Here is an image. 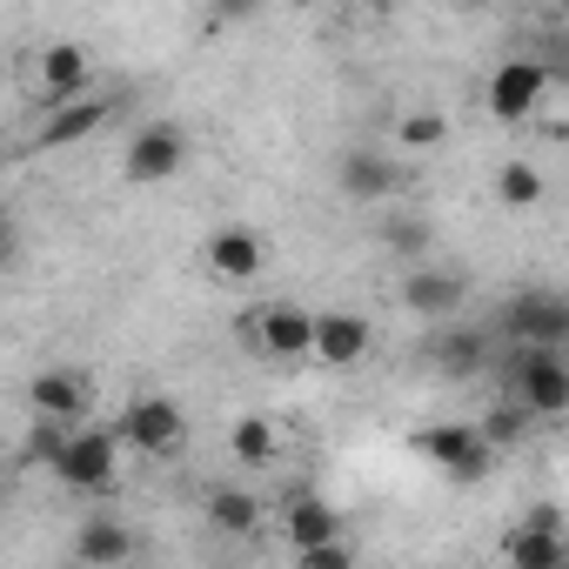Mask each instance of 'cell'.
<instances>
[{"label": "cell", "mask_w": 569, "mask_h": 569, "mask_svg": "<svg viewBox=\"0 0 569 569\" xmlns=\"http://www.w3.org/2000/svg\"><path fill=\"white\" fill-rule=\"evenodd\" d=\"M121 429H74L68 436V449H61V462H54V482L61 489H74V496H108L114 489V476H121Z\"/></svg>", "instance_id": "obj_1"}, {"label": "cell", "mask_w": 569, "mask_h": 569, "mask_svg": "<svg viewBox=\"0 0 569 569\" xmlns=\"http://www.w3.org/2000/svg\"><path fill=\"white\" fill-rule=\"evenodd\" d=\"M509 396H516L536 422L569 416V356H562V349H516V356H509Z\"/></svg>", "instance_id": "obj_2"}, {"label": "cell", "mask_w": 569, "mask_h": 569, "mask_svg": "<svg viewBox=\"0 0 569 569\" xmlns=\"http://www.w3.org/2000/svg\"><path fill=\"white\" fill-rule=\"evenodd\" d=\"M416 449H422L449 482H482V476L496 469V442H489L482 422H429V429L416 436Z\"/></svg>", "instance_id": "obj_3"}, {"label": "cell", "mask_w": 569, "mask_h": 569, "mask_svg": "<svg viewBox=\"0 0 569 569\" xmlns=\"http://www.w3.org/2000/svg\"><path fill=\"white\" fill-rule=\"evenodd\" d=\"M181 168H188V128H181V121H148V128H134L128 148H121V174H128L134 188H161V181H174Z\"/></svg>", "instance_id": "obj_4"}, {"label": "cell", "mask_w": 569, "mask_h": 569, "mask_svg": "<svg viewBox=\"0 0 569 569\" xmlns=\"http://www.w3.org/2000/svg\"><path fill=\"white\" fill-rule=\"evenodd\" d=\"M121 436H128V449L168 462V456H181V442H188V416H181L174 396H134V402L121 409Z\"/></svg>", "instance_id": "obj_5"}, {"label": "cell", "mask_w": 569, "mask_h": 569, "mask_svg": "<svg viewBox=\"0 0 569 569\" xmlns=\"http://www.w3.org/2000/svg\"><path fill=\"white\" fill-rule=\"evenodd\" d=\"M502 336L516 349H569V296H549V289H529L502 309Z\"/></svg>", "instance_id": "obj_6"}, {"label": "cell", "mask_w": 569, "mask_h": 569, "mask_svg": "<svg viewBox=\"0 0 569 569\" xmlns=\"http://www.w3.org/2000/svg\"><path fill=\"white\" fill-rule=\"evenodd\" d=\"M549 81H556V68H549V61H529V54L502 61V68L489 74V114H496V121H536V108H542Z\"/></svg>", "instance_id": "obj_7"}, {"label": "cell", "mask_w": 569, "mask_h": 569, "mask_svg": "<svg viewBox=\"0 0 569 569\" xmlns=\"http://www.w3.org/2000/svg\"><path fill=\"white\" fill-rule=\"evenodd\" d=\"M254 349L268 362H316V316L296 302H268L254 316Z\"/></svg>", "instance_id": "obj_8"}, {"label": "cell", "mask_w": 569, "mask_h": 569, "mask_svg": "<svg viewBox=\"0 0 569 569\" xmlns=\"http://www.w3.org/2000/svg\"><path fill=\"white\" fill-rule=\"evenodd\" d=\"M201 254H208V274H214V281H234V289H248V281L268 268V241H261L248 221L214 228V234L201 241Z\"/></svg>", "instance_id": "obj_9"}, {"label": "cell", "mask_w": 569, "mask_h": 569, "mask_svg": "<svg viewBox=\"0 0 569 569\" xmlns=\"http://www.w3.org/2000/svg\"><path fill=\"white\" fill-rule=\"evenodd\" d=\"M336 188H342L356 208H376V201H389V194L402 188V168H396L382 148H342V161H336Z\"/></svg>", "instance_id": "obj_10"}, {"label": "cell", "mask_w": 569, "mask_h": 569, "mask_svg": "<svg viewBox=\"0 0 569 569\" xmlns=\"http://www.w3.org/2000/svg\"><path fill=\"white\" fill-rule=\"evenodd\" d=\"M502 556L516 562V569H562L569 562V542H562V509H529V522L502 542Z\"/></svg>", "instance_id": "obj_11"}, {"label": "cell", "mask_w": 569, "mask_h": 569, "mask_svg": "<svg viewBox=\"0 0 569 569\" xmlns=\"http://www.w3.org/2000/svg\"><path fill=\"white\" fill-rule=\"evenodd\" d=\"M369 349H376L369 316H349V309H322L316 316V362L322 369H356Z\"/></svg>", "instance_id": "obj_12"}, {"label": "cell", "mask_w": 569, "mask_h": 569, "mask_svg": "<svg viewBox=\"0 0 569 569\" xmlns=\"http://www.w3.org/2000/svg\"><path fill=\"white\" fill-rule=\"evenodd\" d=\"M462 302H469V281L456 268H409V281H402V309L422 316V322H442Z\"/></svg>", "instance_id": "obj_13"}, {"label": "cell", "mask_w": 569, "mask_h": 569, "mask_svg": "<svg viewBox=\"0 0 569 569\" xmlns=\"http://www.w3.org/2000/svg\"><path fill=\"white\" fill-rule=\"evenodd\" d=\"M74 562L81 569H121V562H134V529L121 516H88L74 529Z\"/></svg>", "instance_id": "obj_14"}, {"label": "cell", "mask_w": 569, "mask_h": 569, "mask_svg": "<svg viewBox=\"0 0 569 569\" xmlns=\"http://www.w3.org/2000/svg\"><path fill=\"white\" fill-rule=\"evenodd\" d=\"M41 88H48V108L81 101V94L94 88V61H88V48H81V41H54V48L41 54Z\"/></svg>", "instance_id": "obj_15"}, {"label": "cell", "mask_w": 569, "mask_h": 569, "mask_svg": "<svg viewBox=\"0 0 569 569\" xmlns=\"http://www.w3.org/2000/svg\"><path fill=\"white\" fill-rule=\"evenodd\" d=\"M108 114H114V101H101V94L61 101V108H48V121H41V141H34V148H74V141L101 134V128H108Z\"/></svg>", "instance_id": "obj_16"}, {"label": "cell", "mask_w": 569, "mask_h": 569, "mask_svg": "<svg viewBox=\"0 0 569 569\" xmlns=\"http://www.w3.org/2000/svg\"><path fill=\"white\" fill-rule=\"evenodd\" d=\"M28 402H34V416H54V422H88V382L74 376V369H41L34 382H28Z\"/></svg>", "instance_id": "obj_17"}, {"label": "cell", "mask_w": 569, "mask_h": 569, "mask_svg": "<svg viewBox=\"0 0 569 569\" xmlns=\"http://www.w3.org/2000/svg\"><path fill=\"white\" fill-rule=\"evenodd\" d=\"M422 356H429V369H436V376L462 382V376H482V356H489V342H482V329H449V336H436Z\"/></svg>", "instance_id": "obj_18"}, {"label": "cell", "mask_w": 569, "mask_h": 569, "mask_svg": "<svg viewBox=\"0 0 569 569\" xmlns=\"http://www.w3.org/2000/svg\"><path fill=\"white\" fill-rule=\"evenodd\" d=\"M208 522L221 529V536H254L261 529V516H268V502L261 496H248V489H208Z\"/></svg>", "instance_id": "obj_19"}, {"label": "cell", "mask_w": 569, "mask_h": 569, "mask_svg": "<svg viewBox=\"0 0 569 569\" xmlns=\"http://www.w3.org/2000/svg\"><path fill=\"white\" fill-rule=\"evenodd\" d=\"M281 529H289V542H296V549H309V542L342 536V516H336L322 496H296V502H289V516H281Z\"/></svg>", "instance_id": "obj_20"}, {"label": "cell", "mask_w": 569, "mask_h": 569, "mask_svg": "<svg viewBox=\"0 0 569 569\" xmlns=\"http://www.w3.org/2000/svg\"><path fill=\"white\" fill-rule=\"evenodd\" d=\"M228 456H234L241 469H268V462L281 456V436H274V422H268V416H241V422L228 429Z\"/></svg>", "instance_id": "obj_21"}, {"label": "cell", "mask_w": 569, "mask_h": 569, "mask_svg": "<svg viewBox=\"0 0 569 569\" xmlns=\"http://www.w3.org/2000/svg\"><path fill=\"white\" fill-rule=\"evenodd\" d=\"M542 194H549V181H542L536 161H502V168H496V201H502V208H536Z\"/></svg>", "instance_id": "obj_22"}, {"label": "cell", "mask_w": 569, "mask_h": 569, "mask_svg": "<svg viewBox=\"0 0 569 569\" xmlns=\"http://www.w3.org/2000/svg\"><path fill=\"white\" fill-rule=\"evenodd\" d=\"M396 141H402L409 154H429V148H442V141H449V121L416 108V114H402V121H396Z\"/></svg>", "instance_id": "obj_23"}, {"label": "cell", "mask_w": 569, "mask_h": 569, "mask_svg": "<svg viewBox=\"0 0 569 569\" xmlns=\"http://www.w3.org/2000/svg\"><path fill=\"white\" fill-rule=\"evenodd\" d=\"M529 422H536V416H529V409H522L516 396H509L502 409H489V416H482V429H489V442H496V449H509V442H516V436H522Z\"/></svg>", "instance_id": "obj_24"}, {"label": "cell", "mask_w": 569, "mask_h": 569, "mask_svg": "<svg viewBox=\"0 0 569 569\" xmlns=\"http://www.w3.org/2000/svg\"><path fill=\"white\" fill-rule=\"evenodd\" d=\"M296 556H302V569H349V562H356V542L329 536V542H309V549H296Z\"/></svg>", "instance_id": "obj_25"}, {"label": "cell", "mask_w": 569, "mask_h": 569, "mask_svg": "<svg viewBox=\"0 0 569 569\" xmlns=\"http://www.w3.org/2000/svg\"><path fill=\"white\" fill-rule=\"evenodd\" d=\"M261 14V0H208V34L234 28V21H254Z\"/></svg>", "instance_id": "obj_26"}, {"label": "cell", "mask_w": 569, "mask_h": 569, "mask_svg": "<svg viewBox=\"0 0 569 569\" xmlns=\"http://www.w3.org/2000/svg\"><path fill=\"white\" fill-rule=\"evenodd\" d=\"M382 234L396 241V254H422V248L436 241V228H429V221H389Z\"/></svg>", "instance_id": "obj_27"}, {"label": "cell", "mask_w": 569, "mask_h": 569, "mask_svg": "<svg viewBox=\"0 0 569 569\" xmlns=\"http://www.w3.org/2000/svg\"><path fill=\"white\" fill-rule=\"evenodd\" d=\"M542 8H569V0H542Z\"/></svg>", "instance_id": "obj_28"}, {"label": "cell", "mask_w": 569, "mask_h": 569, "mask_svg": "<svg viewBox=\"0 0 569 569\" xmlns=\"http://www.w3.org/2000/svg\"><path fill=\"white\" fill-rule=\"evenodd\" d=\"M462 8H482V0H462Z\"/></svg>", "instance_id": "obj_29"}]
</instances>
